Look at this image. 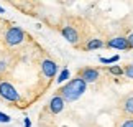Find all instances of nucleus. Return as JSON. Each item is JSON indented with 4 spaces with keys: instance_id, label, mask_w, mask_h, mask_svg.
I'll return each instance as SVG.
<instances>
[{
    "instance_id": "nucleus-19",
    "label": "nucleus",
    "mask_w": 133,
    "mask_h": 127,
    "mask_svg": "<svg viewBox=\"0 0 133 127\" xmlns=\"http://www.w3.org/2000/svg\"><path fill=\"white\" fill-rule=\"evenodd\" d=\"M0 13H5V10H3L2 7H0Z\"/></svg>"
},
{
    "instance_id": "nucleus-11",
    "label": "nucleus",
    "mask_w": 133,
    "mask_h": 127,
    "mask_svg": "<svg viewBox=\"0 0 133 127\" xmlns=\"http://www.w3.org/2000/svg\"><path fill=\"white\" fill-rule=\"evenodd\" d=\"M69 76H71L69 69H68V68H64V69L59 73V76H58V83L61 84V83H64V81H68V79H69Z\"/></svg>"
},
{
    "instance_id": "nucleus-7",
    "label": "nucleus",
    "mask_w": 133,
    "mask_h": 127,
    "mask_svg": "<svg viewBox=\"0 0 133 127\" xmlns=\"http://www.w3.org/2000/svg\"><path fill=\"white\" fill-rule=\"evenodd\" d=\"M41 71L43 74L46 76V78H54L56 73H58V64H56L53 59H44V61L41 63Z\"/></svg>"
},
{
    "instance_id": "nucleus-12",
    "label": "nucleus",
    "mask_w": 133,
    "mask_h": 127,
    "mask_svg": "<svg viewBox=\"0 0 133 127\" xmlns=\"http://www.w3.org/2000/svg\"><path fill=\"white\" fill-rule=\"evenodd\" d=\"M109 73L114 74V76H122L123 74V69L120 66H109Z\"/></svg>"
},
{
    "instance_id": "nucleus-10",
    "label": "nucleus",
    "mask_w": 133,
    "mask_h": 127,
    "mask_svg": "<svg viewBox=\"0 0 133 127\" xmlns=\"http://www.w3.org/2000/svg\"><path fill=\"white\" fill-rule=\"evenodd\" d=\"M104 46H105V43L102 41V40L92 38V40H89V41L84 45V50H99V48H104Z\"/></svg>"
},
{
    "instance_id": "nucleus-16",
    "label": "nucleus",
    "mask_w": 133,
    "mask_h": 127,
    "mask_svg": "<svg viewBox=\"0 0 133 127\" xmlns=\"http://www.w3.org/2000/svg\"><path fill=\"white\" fill-rule=\"evenodd\" d=\"M10 116H7V114H3V112H0V122H5V124H8L10 122Z\"/></svg>"
},
{
    "instance_id": "nucleus-17",
    "label": "nucleus",
    "mask_w": 133,
    "mask_h": 127,
    "mask_svg": "<svg viewBox=\"0 0 133 127\" xmlns=\"http://www.w3.org/2000/svg\"><path fill=\"white\" fill-rule=\"evenodd\" d=\"M127 40H128V45H130V50L133 48V33H130L128 37H127Z\"/></svg>"
},
{
    "instance_id": "nucleus-3",
    "label": "nucleus",
    "mask_w": 133,
    "mask_h": 127,
    "mask_svg": "<svg viewBox=\"0 0 133 127\" xmlns=\"http://www.w3.org/2000/svg\"><path fill=\"white\" fill-rule=\"evenodd\" d=\"M23 40H25V32L20 27H12L7 32V35H5V43L8 46H17Z\"/></svg>"
},
{
    "instance_id": "nucleus-2",
    "label": "nucleus",
    "mask_w": 133,
    "mask_h": 127,
    "mask_svg": "<svg viewBox=\"0 0 133 127\" xmlns=\"http://www.w3.org/2000/svg\"><path fill=\"white\" fill-rule=\"evenodd\" d=\"M0 96L5 101H10V102L20 101V93L10 83H7V81H0Z\"/></svg>"
},
{
    "instance_id": "nucleus-18",
    "label": "nucleus",
    "mask_w": 133,
    "mask_h": 127,
    "mask_svg": "<svg viewBox=\"0 0 133 127\" xmlns=\"http://www.w3.org/2000/svg\"><path fill=\"white\" fill-rule=\"evenodd\" d=\"M25 127H31V120H30L28 117L25 119Z\"/></svg>"
},
{
    "instance_id": "nucleus-13",
    "label": "nucleus",
    "mask_w": 133,
    "mask_h": 127,
    "mask_svg": "<svg viewBox=\"0 0 133 127\" xmlns=\"http://www.w3.org/2000/svg\"><path fill=\"white\" fill-rule=\"evenodd\" d=\"M120 59L118 55H115V56H112V58H100V63H104V64H112V63H117Z\"/></svg>"
},
{
    "instance_id": "nucleus-9",
    "label": "nucleus",
    "mask_w": 133,
    "mask_h": 127,
    "mask_svg": "<svg viewBox=\"0 0 133 127\" xmlns=\"http://www.w3.org/2000/svg\"><path fill=\"white\" fill-rule=\"evenodd\" d=\"M120 109L123 111L125 114H130V116H133V96H128V98H125L123 101H122V104H120Z\"/></svg>"
},
{
    "instance_id": "nucleus-4",
    "label": "nucleus",
    "mask_w": 133,
    "mask_h": 127,
    "mask_svg": "<svg viewBox=\"0 0 133 127\" xmlns=\"http://www.w3.org/2000/svg\"><path fill=\"white\" fill-rule=\"evenodd\" d=\"M107 48H114V50H130V45H128V40L127 37H115L109 40L105 43Z\"/></svg>"
},
{
    "instance_id": "nucleus-8",
    "label": "nucleus",
    "mask_w": 133,
    "mask_h": 127,
    "mask_svg": "<svg viewBox=\"0 0 133 127\" xmlns=\"http://www.w3.org/2000/svg\"><path fill=\"white\" fill-rule=\"evenodd\" d=\"M64 102H66V101L61 98L59 94L53 96V98H51V101H49V111H51L53 114H59V112H63V109H64Z\"/></svg>"
},
{
    "instance_id": "nucleus-1",
    "label": "nucleus",
    "mask_w": 133,
    "mask_h": 127,
    "mask_svg": "<svg viewBox=\"0 0 133 127\" xmlns=\"http://www.w3.org/2000/svg\"><path fill=\"white\" fill-rule=\"evenodd\" d=\"M85 88H87V83H85L82 78L76 76L68 84H64L61 89H58V94L64 101H68V102H74V101H77L81 96L85 93Z\"/></svg>"
},
{
    "instance_id": "nucleus-6",
    "label": "nucleus",
    "mask_w": 133,
    "mask_h": 127,
    "mask_svg": "<svg viewBox=\"0 0 133 127\" xmlns=\"http://www.w3.org/2000/svg\"><path fill=\"white\" fill-rule=\"evenodd\" d=\"M61 33H63V37L68 40L71 45H77V41H79V33H77V30H76L74 27L66 25V27L61 28Z\"/></svg>"
},
{
    "instance_id": "nucleus-14",
    "label": "nucleus",
    "mask_w": 133,
    "mask_h": 127,
    "mask_svg": "<svg viewBox=\"0 0 133 127\" xmlns=\"http://www.w3.org/2000/svg\"><path fill=\"white\" fill-rule=\"evenodd\" d=\"M123 74L127 76V78L133 79V63H131V64H127V66H125V69H123Z\"/></svg>"
},
{
    "instance_id": "nucleus-5",
    "label": "nucleus",
    "mask_w": 133,
    "mask_h": 127,
    "mask_svg": "<svg viewBox=\"0 0 133 127\" xmlns=\"http://www.w3.org/2000/svg\"><path fill=\"white\" fill-rule=\"evenodd\" d=\"M99 69H95V68H82L79 71V78H82L85 83H95L97 79H99Z\"/></svg>"
},
{
    "instance_id": "nucleus-15",
    "label": "nucleus",
    "mask_w": 133,
    "mask_h": 127,
    "mask_svg": "<svg viewBox=\"0 0 133 127\" xmlns=\"http://www.w3.org/2000/svg\"><path fill=\"white\" fill-rule=\"evenodd\" d=\"M118 127H133V119H125Z\"/></svg>"
}]
</instances>
